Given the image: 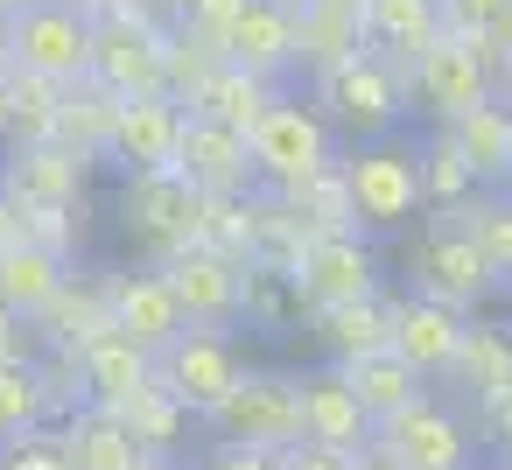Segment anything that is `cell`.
<instances>
[{
  "mask_svg": "<svg viewBox=\"0 0 512 470\" xmlns=\"http://www.w3.org/2000/svg\"><path fill=\"white\" fill-rule=\"evenodd\" d=\"M246 148H253L260 190H274V197H302L309 183H323V176L337 169V134H330V120L309 106V92H281V99L253 120Z\"/></svg>",
  "mask_w": 512,
  "mask_h": 470,
  "instance_id": "1",
  "label": "cell"
},
{
  "mask_svg": "<svg viewBox=\"0 0 512 470\" xmlns=\"http://www.w3.org/2000/svg\"><path fill=\"white\" fill-rule=\"evenodd\" d=\"M337 183L351 197V225L372 232V239H393L407 225L428 218L421 204V141H372V148H351L337 155Z\"/></svg>",
  "mask_w": 512,
  "mask_h": 470,
  "instance_id": "2",
  "label": "cell"
},
{
  "mask_svg": "<svg viewBox=\"0 0 512 470\" xmlns=\"http://www.w3.org/2000/svg\"><path fill=\"white\" fill-rule=\"evenodd\" d=\"M309 106L330 120L337 141L351 148H372V141H393L400 134V113H407V78L386 64V57H351L323 78H309Z\"/></svg>",
  "mask_w": 512,
  "mask_h": 470,
  "instance_id": "3",
  "label": "cell"
},
{
  "mask_svg": "<svg viewBox=\"0 0 512 470\" xmlns=\"http://www.w3.org/2000/svg\"><path fill=\"white\" fill-rule=\"evenodd\" d=\"M92 85H106L113 99L169 92V29L134 0H106L92 15Z\"/></svg>",
  "mask_w": 512,
  "mask_h": 470,
  "instance_id": "4",
  "label": "cell"
},
{
  "mask_svg": "<svg viewBox=\"0 0 512 470\" xmlns=\"http://www.w3.org/2000/svg\"><path fill=\"white\" fill-rule=\"evenodd\" d=\"M407 274H414V295H428V302H442V309H456V316H477V309L498 295V274H491V260L477 253L463 211L428 218V225L414 232Z\"/></svg>",
  "mask_w": 512,
  "mask_h": 470,
  "instance_id": "5",
  "label": "cell"
},
{
  "mask_svg": "<svg viewBox=\"0 0 512 470\" xmlns=\"http://www.w3.org/2000/svg\"><path fill=\"white\" fill-rule=\"evenodd\" d=\"M498 99V57L491 43H463V36H435L414 64H407V106L435 113V127L470 120L477 106Z\"/></svg>",
  "mask_w": 512,
  "mask_h": 470,
  "instance_id": "6",
  "label": "cell"
},
{
  "mask_svg": "<svg viewBox=\"0 0 512 470\" xmlns=\"http://www.w3.org/2000/svg\"><path fill=\"white\" fill-rule=\"evenodd\" d=\"M218 442H232V449H260V456H288L295 442H302V386H295V372H253L246 365V379L225 393V407L204 421Z\"/></svg>",
  "mask_w": 512,
  "mask_h": 470,
  "instance_id": "7",
  "label": "cell"
},
{
  "mask_svg": "<svg viewBox=\"0 0 512 470\" xmlns=\"http://www.w3.org/2000/svg\"><path fill=\"white\" fill-rule=\"evenodd\" d=\"M239 379H246V358H239L232 330H183V337L155 358V386H162L190 421H211Z\"/></svg>",
  "mask_w": 512,
  "mask_h": 470,
  "instance_id": "8",
  "label": "cell"
},
{
  "mask_svg": "<svg viewBox=\"0 0 512 470\" xmlns=\"http://www.w3.org/2000/svg\"><path fill=\"white\" fill-rule=\"evenodd\" d=\"M372 449H386L400 470H477V421H463V407L421 393L407 414L372 428Z\"/></svg>",
  "mask_w": 512,
  "mask_h": 470,
  "instance_id": "9",
  "label": "cell"
},
{
  "mask_svg": "<svg viewBox=\"0 0 512 470\" xmlns=\"http://www.w3.org/2000/svg\"><path fill=\"white\" fill-rule=\"evenodd\" d=\"M246 267H253V260L190 239V246H176V253L162 260V281H169V295L183 302L190 330H232V323H239V302H246Z\"/></svg>",
  "mask_w": 512,
  "mask_h": 470,
  "instance_id": "10",
  "label": "cell"
},
{
  "mask_svg": "<svg viewBox=\"0 0 512 470\" xmlns=\"http://www.w3.org/2000/svg\"><path fill=\"white\" fill-rule=\"evenodd\" d=\"M15 71L50 78V85H78L92 78V15L78 0H36L15 15Z\"/></svg>",
  "mask_w": 512,
  "mask_h": 470,
  "instance_id": "11",
  "label": "cell"
},
{
  "mask_svg": "<svg viewBox=\"0 0 512 470\" xmlns=\"http://www.w3.org/2000/svg\"><path fill=\"white\" fill-rule=\"evenodd\" d=\"M120 225L155 253V267L176 253V246H190L197 232H204V197L176 176V169H155V176H127L120 183Z\"/></svg>",
  "mask_w": 512,
  "mask_h": 470,
  "instance_id": "12",
  "label": "cell"
},
{
  "mask_svg": "<svg viewBox=\"0 0 512 470\" xmlns=\"http://www.w3.org/2000/svg\"><path fill=\"white\" fill-rule=\"evenodd\" d=\"M295 288H302V302H309V316H316V309H344V302H379V295H386V274H379L372 239H358V232H323V239H309L302 260H295Z\"/></svg>",
  "mask_w": 512,
  "mask_h": 470,
  "instance_id": "13",
  "label": "cell"
},
{
  "mask_svg": "<svg viewBox=\"0 0 512 470\" xmlns=\"http://www.w3.org/2000/svg\"><path fill=\"white\" fill-rule=\"evenodd\" d=\"M183 106L169 92H148V99H120L113 106V134H106V162L120 176H155V169H176V148H183Z\"/></svg>",
  "mask_w": 512,
  "mask_h": 470,
  "instance_id": "14",
  "label": "cell"
},
{
  "mask_svg": "<svg viewBox=\"0 0 512 470\" xmlns=\"http://www.w3.org/2000/svg\"><path fill=\"white\" fill-rule=\"evenodd\" d=\"M176 176H183V183H190V190H197L204 204H225V197H253V190H260L246 134H232V127L204 120V113H190V120H183Z\"/></svg>",
  "mask_w": 512,
  "mask_h": 470,
  "instance_id": "15",
  "label": "cell"
},
{
  "mask_svg": "<svg viewBox=\"0 0 512 470\" xmlns=\"http://www.w3.org/2000/svg\"><path fill=\"white\" fill-rule=\"evenodd\" d=\"M106 309H113V330H120L134 351H148V358H162V351L190 330V316H183V302L169 295L162 267L106 274Z\"/></svg>",
  "mask_w": 512,
  "mask_h": 470,
  "instance_id": "16",
  "label": "cell"
},
{
  "mask_svg": "<svg viewBox=\"0 0 512 470\" xmlns=\"http://www.w3.org/2000/svg\"><path fill=\"white\" fill-rule=\"evenodd\" d=\"M386 316H393L386 351H393L400 365H414L428 386H435V379H449V365H456V351H463V323H470V316H456V309H442V302H428V295H386Z\"/></svg>",
  "mask_w": 512,
  "mask_h": 470,
  "instance_id": "17",
  "label": "cell"
},
{
  "mask_svg": "<svg viewBox=\"0 0 512 470\" xmlns=\"http://www.w3.org/2000/svg\"><path fill=\"white\" fill-rule=\"evenodd\" d=\"M218 64L253 71V78H267V85H281L288 71H302V50H295V8H267V0H246L239 22H232L225 43H218Z\"/></svg>",
  "mask_w": 512,
  "mask_h": 470,
  "instance_id": "18",
  "label": "cell"
},
{
  "mask_svg": "<svg viewBox=\"0 0 512 470\" xmlns=\"http://www.w3.org/2000/svg\"><path fill=\"white\" fill-rule=\"evenodd\" d=\"M99 162L71 155L64 141H36V148H8L0 162V190L15 204H85V183H92Z\"/></svg>",
  "mask_w": 512,
  "mask_h": 470,
  "instance_id": "19",
  "label": "cell"
},
{
  "mask_svg": "<svg viewBox=\"0 0 512 470\" xmlns=\"http://www.w3.org/2000/svg\"><path fill=\"white\" fill-rule=\"evenodd\" d=\"M295 386H302V442H323V449H344V456L372 449V421H365V407H358V393L344 386L337 365H316Z\"/></svg>",
  "mask_w": 512,
  "mask_h": 470,
  "instance_id": "20",
  "label": "cell"
},
{
  "mask_svg": "<svg viewBox=\"0 0 512 470\" xmlns=\"http://www.w3.org/2000/svg\"><path fill=\"white\" fill-rule=\"evenodd\" d=\"M78 393L85 407H106V414H127L141 393H155V358L134 351L120 330H106L99 344L78 351Z\"/></svg>",
  "mask_w": 512,
  "mask_h": 470,
  "instance_id": "21",
  "label": "cell"
},
{
  "mask_svg": "<svg viewBox=\"0 0 512 470\" xmlns=\"http://www.w3.org/2000/svg\"><path fill=\"white\" fill-rule=\"evenodd\" d=\"M57 442H64L71 470H141V463H155V456L134 442V428H127L120 414H106V407H71V414L57 421Z\"/></svg>",
  "mask_w": 512,
  "mask_h": 470,
  "instance_id": "22",
  "label": "cell"
},
{
  "mask_svg": "<svg viewBox=\"0 0 512 470\" xmlns=\"http://www.w3.org/2000/svg\"><path fill=\"white\" fill-rule=\"evenodd\" d=\"M442 36V0H365V50L386 57L400 78Z\"/></svg>",
  "mask_w": 512,
  "mask_h": 470,
  "instance_id": "23",
  "label": "cell"
},
{
  "mask_svg": "<svg viewBox=\"0 0 512 470\" xmlns=\"http://www.w3.org/2000/svg\"><path fill=\"white\" fill-rule=\"evenodd\" d=\"M50 351H85V344H99L106 330H113V309H106V281H85V274H71L64 288H57V302L29 323Z\"/></svg>",
  "mask_w": 512,
  "mask_h": 470,
  "instance_id": "24",
  "label": "cell"
},
{
  "mask_svg": "<svg viewBox=\"0 0 512 470\" xmlns=\"http://www.w3.org/2000/svg\"><path fill=\"white\" fill-rule=\"evenodd\" d=\"M442 134L463 148L477 197H491V190H512V106H505V99L477 106L470 120H456V127H442Z\"/></svg>",
  "mask_w": 512,
  "mask_h": 470,
  "instance_id": "25",
  "label": "cell"
},
{
  "mask_svg": "<svg viewBox=\"0 0 512 470\" xmlns=\"http://www.w3.org/2000/svg\"><path fill=\"white\" fill-rule=\"evenodd\" d=\"M449 379L470 393V407L505 400V393H512V323H484V316H470V323H463V351H456Z\"/></svg>",
  "mask_w": 512,
  "mask_h": 470,
  "instance_id": "26",
  "label": "cell"
},
{
  "mask_svg": "<svg viewBox=\"0 0 512 470\" xmlns=\"http://www.w3.org/2000/svg\"><path fill=\"white\" fill-rule=\"evenodd\" d=\"M309 337L323 344V365H358V358L386 351V337H393L386 295H379V302H344V309H316V316H309Z\"/></svg>",
  "mask_w": 512,
  "mask_h": 470,
  "instance_id": "27",
  "label": "cell"
},
{
  "mask_svg": "<svg viewBox=\"0 0 512 470\" xmlns=\"http://www.w3.org/2000/svg\"><path fill=\"white\" fill-rule=\"evenodd\" d=\"M344 372V386L358 393V407H365V421L379 428V421H393V414H407L421 393H435L414 365H400L393 351H372V358H358V365H337Z\"/></svg>",
  "mask_w": 512,
  "mask_h": 470,
  "instance_id": "28",
  "label": "cell"
},
{
  "mask_svg": "<svg viewBox=\"0 0 512 470\" xmlns=\"http://www.w3.org/2000/svg\"><path fill=\"white\" fill-rule=\"evenodd\" d=\"M64 281H71V260H57V253L29 246V239H15L8 253H0V302H8L22 323H36V316L57 302Z\"/></svg>",
  "mask_w": 512,
  "mask_h": 470,
  "instance_id": "29",
  "label": "cell"
},
{
  "mask_svg": "<svg viewBox=\"0 0 512 470\" xmlns=\"http://www.w3.org/2000/svg\"><path fill=\"white\" fill-rule=\"evenodd\" d=\"M295 50H302V71L323 78L351 57H365V22L358 15H337V8H316V0H302L295 8Z\"/></svg>",
  "mask_w": 512,
  "mask_h": 470,
  "instance_id": "30",
  "label": "cell"
},
{
  "mask_svg": "<svg viewBox=\"0 0 512 470\" xmlns=\"http://www.w3.org/2000/svg\"><path fill=\"white\" fill-rule=\"evenodd\" d=\"M274 99H281V85H267V78H253V71L218 64V71L204 78V92H197V106H190V113H204V120H218V127H232V134H253V120H260Z\"/></svg>",
  "mask_w": 512,
  "mask_h": 470,
  "instance_id": "31",
  "label": "cell"
},
{
  "mask_svg": "<svg viewBox=\"0 0 512 470\" xmlns=\"http://www.w3.org/2000/svg\"><path fill=\"white\" fill-rule=\"evenodd\" d=\"M239 323H246V330H267V337L309 330V302H302L295 274H281V267H246V302H239Z\"/></svg>",
  "mask_w": 512,
  "mask_h": 470,
  "instance_id": "32",
  "label": "cell"
},
{
  "mask_svg": "<svg viewBox=\"0 0 512 470\" xmlns=\"http://www.w3.org/2000/svg\"><path fill=\"white\" fill-rule=\"evenodd\" d=\"M36 428H57L50 379L36 358H15V365H0V442H22Z\"/></svg>",
  "mask_w": 512,
  "mask_h": 470,
  "instance_id": "33",
  "label": "cell"
},
{
  "mask_svg": "<svg viewBox=\"0 0 512 470\" xmlns=\"http://www.w3.org/2000/svg\"><path fill=\"white\" fill-rule=\"evenodd\" d=\"M113 92L106 85H92V78H78V85H64V113H57V141L71 148V155H85V162H106V134H113Z\"/></svg>",
  "mask_w": 512,
  "mask_h": 470,
  "instance_id": "34",
  "label": "cell"
},
{
  "mask_svg": "<svg viewBox=\"0 0 512 470\" xmlns=\"http://www.w3.org/2000/svg\"><path fill=\"white\" fill-rule=\"evenodd\" d=\"M8 148H36V141H57V113H64V85L50 78H29V71H8Z\"/></svg>",
  "mask_w": 512,
  "mask_h": 470,
  "instance_id": "35",
  "label": "cell"
},
{
  "mask_svg": "<svg viewBox=\"0 0 512 470\" xmlns=\"http://www.w3.org/2000/svg\"><path fill=\"white\" fill-rule=\"evenodd\" d=\"M421 204H428V218H449V211H463V204H477V183H470V162H463V148L435 127L428 141H421Z\"/></svg>",
  "mask_w": 512,
  "mask_h": 470,
  "instance_id": "36",
  "label": "cell"
},
{
  "mask_svg": "<svg viewBox=\"0 0 512 470\" xmlns=\"http://www.w3.org/2000/svg\"><path fill=\"white\" fill-rule=\"evenodd\" d=\"M120 421L134 428V442H141L155 463H176V449L190 442V414H183V407H176L162 386H155V393H141V400H134Z\"/></svg>",
  "mask_w": 512,
  "mask_h": 470,
  "instance_id": "37",
  "label": "cell"
},
{
  "mask_svg": "<svg viewBox=\"0 0 512 470\" xmlns=\"http://www.w3.org/2000/svg\"><path fill=\"white\" fill-rule=\"evenodd\" d=\"M463 225H470V239H477V253L491 260V274H498V288H512V190H491V197H477V204H463Z\"/></svg>",
  "mask_w": 512,
  "mask_h": 470,
  "instance_id": "38",
  "label": "cell"
},
{
  "mask_svg": "<svg viewBox=\"0 0 512 470\" xmlns=\"http://www.w3.org/2000/svg\"><path fill=\"white\" fill-rule=\"evenodd\" d=\"M15 225H22V239H29V246L57 253V260H71V246L85 239L78 204H15Z\"/></svg>",
  "mask_w": 512,
  "mask_h": 470,
  "instance_id": "39",
  "label": "cell"
},
{
  "mask_svg": "<svg viewBox=\"0 0 512 470\" xmlns=\"http://www.w3.org/2000/svg\"><path fill=\"white\" fill-rule=\"evenodd\" d=\"M0 470H71V456L57 442V428H36L22 442H0Z\"/></svg>",
  "mask_w": 512,
  "mask_h": 470,
  "instance_id": "40",
  "label": "cell"
},
{
  "mask_svg": "<svg viewBox=\"0 0 512 470\" xmlns=\"http://www.w3.org/2000/svg\"><path fill=\"white\" fill-rule=\"evenodd\" d=\"M505 0H442V36H463V43H491V22H498Z\"/></svg>",
  "mask_w": 512,
  "mask_h": 470,
  "instance_id": "41",
  "label": "cell"
},
{
  "mask_svg": "<svg viewBox=\"0 0 512 470\" xmlns=\"http://www.w3.org/2000/svg\"><path fill=\"white\" fill-rule=\"evenodd\" d=\"M190 470H281V456H260V449H232V442H204Z\"/></svg>",
  "mask_w": 512,
  "mask_h": 470,
  "instance_id": "42",
  "label": "cell"
},
{
  "mask_svg": "<svg viewBox=\"0 0 512 470\" xmlns=\"http://www.w3.org/2000/svg\"><path fill=\"white\" fill-rule=\"evenodd\" d=\"M281 470H358V456H344V449H323V442H295V449L281 456Z\"/></svg>",
  "mask_w": 512,
  "mask_h": 470,
  "instance_id": "43",
  "label": "cell"
},
{
  "mask_svg": "<svg viewBox=\"0 0 512 470\" xmlns=\"http://www.w3.org/2000/svg\"><path fill=\"white\" fill-rule=\"evenodd\" d=\"M36 351V330L8 309V302H0V365H15V358H29Z\"/></svg>",
  "mask_w": 512,
  "mask_h": 470,
  "instance_id": "44",
  "label": "cell"
},
{
  "mask_svg": "<svg viewBox=\"0 0 512 470\" xmlns=\"http://www.w3.org/2000/svg\"><path fill=\"white\" fill-rule=\"evenodd\" d=\"M491 57H498V78H505V64H512V0L498 8V22H491Z\"/></svg>",
  "mask_w": 512,
  "mask_h": 470,
  "instance_id": "45",
  "label": "cell"
},
{
  "mask_svg": "<svg viewBox=\"0 0 512 470\" xmlns=\"http://www.w3.org/2000/svg\"><path fill=\"white\" fill-rule=\"evenodd\" d=\"M15 239H22V225H15V197H8V190H0V253H8Z\"/></svg>",
  "mask_w": 512,
  "mask_h": 470,
  "instance_id": "46",
  "label": "cell"
},
{
  "mask_svg": "<svg viewBox=\"0 0 512 470\" xmlns=\"http://www.w3.org/2000/svg\"><path fill=\"white\" fill-rule=\"evenodd\" d=\"M15 71V15H0V78Z\"/></svg>",
  "mask_w": 512,
  "mask_h": 470,
  "instance_id": "47",
  "label": "cell"
},
{
  "mask_svg": "<svg viewBox=\"0 0 512 470\" xmlns=\"http://www.w3.org/2000/svg\"><path fill=\"white\" fill-rule=\"evenodd\" d=\"M358 470H400V463H393L386 449H365V456H358Z\"/></svg>",
  "mask_w": 512,
  "mask_h": 470,
  "instance_id": "48",
  "label": "cell"
},
{
  "mask_svg": "<svg viewBox=\"0 0 512 470\" xmlns=\"http://www.w3.org/2000/svg\"><path fill=\"white\" fill-rule=\"evenodd\" d=\"M316 8H337V15H358L365 22V0H316Z\"/></svg>",
  "mask_w": 512,
  "mask_h": 470,
  "instance_id": "49",
  "label": "cell"
},
{
  "mask_svg": "<svg viewBox=\"0 0 512 470\" xmlns=\"http://www.w3.org/2000/svg\"><path fill=\"white\" fill-rule=\"evenodd\" d=\"M22 8H36V0H0V15H22Z\"/></svg>",
  "mask_w": 512,
  "mask_h": 470,
  "instance_id": "50",
  "label": "cell"
},
{
  "mask_svg": "<svg viewBox=\"0 0 512 470\" xmlns=\"http://www.w3.org/2000/svg\"><path fill=\"white\" fill-rule=\"evenodd\" d=\"M498 99H505V106H512V64H505V78H498Z\"/></svg>",
  "mask_w": 512,
  "mask_h": 470,
  "instance_id": "51",
  "label": "cell"
},
{
  "mask_svg": "<svg viewBox=\"0 0 512 470\" xmlns=\"http://www.w3.org/2000/svg\"><path fill=\"white\" fill-rule=\"evenodd\" d=\"M0 134H8V85H0Z\"/></svg>",
  "mask_w": 512,
  "mask_h": 470,
  "instance_id": "52",
  "label": "cell"
},
{
  "mask_svg": "<svg viewBox=\"0 0 512 470\" xmlns=\"http://www.w3.org/2000/svg\"><path fill=\"white\" fill-rule=\"evenodd\" d=\"M78 8H85V15H99V8H106V0H78Z\"/></svg>",
  "mask_w": 512,
  "mask_h": 470,
  "instance_id": "53",
  "label": "cell"
},
{
  "mask_svg": "<svg viewBox=\"0 0 512 470\" xmlns=\"http://www.w3.org/2000/svg\"><path fill=\"white\" fill-rule=\"evenodd\" d=\"M267 8H302V0H267Z\"/></svg>",
  "mask_w": 512,
  "mask_h": 470,
  "instance_id": "54",
  "label": "cell"
},
{
  "mask_svg": "<svg viewBox=\"0 0 512 470\" xmlns=\"http://www.w3.org/2000/svg\"><path fill=\"white\" fill-rule=\"evenodd\" d=\"M141 470H176V463H141Z\"/></svg>",
  "mask_w": 512,
  "mask_h": 470,
  "instance_id": "55",
  "label": "cell"
},
{
  "mask_svg": "<svg viewBox=\"0 0 512 470\" xmlns=\"http://www.w3.org/2000/svg\"><path fill=\"white\" fill-rule=\"evenodd\" d=\"M498 470H512V463H498Z\"/></svg>",
  "mask_w": 512,
  "mask_h": 470,
  "instance_id": "56",
  "label": "cell"
}]
</instances>
